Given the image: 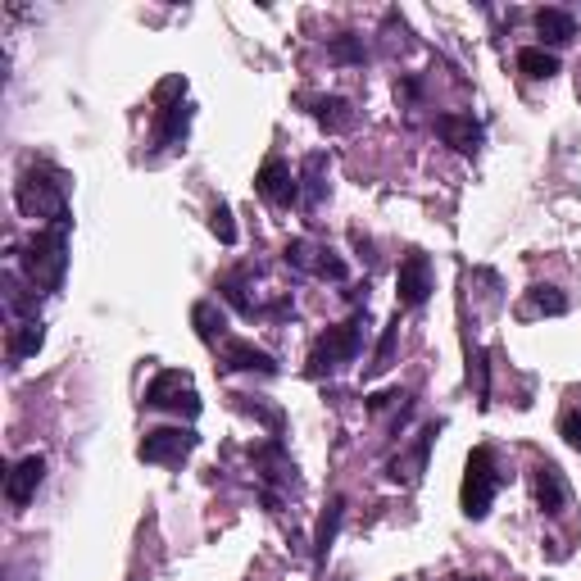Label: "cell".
<instances>
[{
    "label": "cell",
    "mask_w": 581,
    "mask_h": 581,
    "mask_svg": "<svg viewBox=\"0 0 581 581\" xmlns=\"http://www.w3.org/2000/svg\"><path fill=\"white\" fill-rule=\"evenodd\" d=\"M69 223L73 218H60V223H50L46 232H37L23 246V268H28V277L41 291H60L64 286V268H69Z\"/></svg>",
    "instance_id": "1"
},
{
    "label": "cell",
    "mask_w": 581,
    "mask_h": 581,
    "mask_svg": "<svg viewBox=\"0 0 581 581\" xmlns=\"http://www.w3.org/2000/svg\"><path fill=\"white\" fill-rule=\"evenodd\" d=\"M19 209L28 218H50V223H60V218H73L69 214V200H64V178L60 173H46V168H28L19 178Z\"/></svg>",
    "instance_id": "2"
},
{
    "label": "cell",
    "mask_w": 581,
    "mask_h": 581,
    "mask_svg": "<svg viewBox=\"0 0 581 581\" xmlns=\"http://www.w3.org/2000/svg\"><path fill=\"white\" fill-rule=\"evenodd\" d=\"M495 486H500V468H495V454L486 445H477L468 454V473H463V513L468 518H486L495 500Z\"/></svg>",
    "instance_id": "3"
},
{
    "label": "cell",
    "mask_w": 581,
    "mask_h": 581,
    "mask_svg": "<svg viewBox=\"0 0 581 581\" xmlns=\"http://www.w3.org/2000/svg\"><path fill=\"white\" fill-rule=\"evenodd\" d=\"M359 336H364V314L345 318L341 327H327V336H318L314 355H309V373H332V368L350 364L359 355Z\"/></svg>",
    "instance_id": "4"
},
{
    "label": "cell",
    "mask_w": 581,
    "mask_h": 581,
    "mask_svg": "<svg viewBox=\"0 0 581 581\" xmlns=\"http://www.w3.org/2000/svg\"><path fill=\"white\" fill-rule=\"evenodd\" d=\"M146 404L150 409H173V414H187V418L200 414V395L191 386V373H182V368H164L146 386Z\"/></svg>",
    "instance_id": "5"
},
{
    "label": "cell",
    "mask_w": 581,
    "mask_h": 581,
    "mask_svg": "<svg viewBox=\"0 0 581 581\" xmlns=\"http://www.w3.org/2000/svg\"><path fill=\"white\" fill-rule=\"evenodd\" d=\"M196 445H200V436L191 427H155V432H146L137 454L146 463H182Z\"/></svg>",
    "instance_id": "6"
},
{
    "label": "cell",
    "mask_w": 581,
    "mask_h": 581,
    "mask_svg": "<svg viewBox=\"0 0 581 581\" xmlns=\"http://www.w3.org/2000/svg\"><path fill=\"white\" fill-rule=\"evenodd\" d=\"M395 296H400L404 309H418L432 296V259H427L423 250H409V255H404L400 273H395Z\"/></svg>",
    "instance_id": "7"
},
{
    "label": "cell",
    "mask_w": 581,
    "mask_h": 581,
    "mask_svg": "<svg viewBox=\"0 0 581 581\" xmlns=\"http://www.w3.org/2000/svg\"><path fill=\"white\" fill-rule=\"evenodd\" d=\"M182 91H187L182 78H168L164 87H159V105H164V119H159V146H178L191 128V105L187 100H173V96H182Z\"/></svg>",
    "instance_id": "8"
},
{
    "label": "cell",
    "mask_w": 581,
    "mask_h": 581,
    "mask_svg": "<svg viewBox=\"0 0 581 581\" xmlns=\"http://www.w3.org/2000/svg\"><path fill=\"white\" fill-rule=\"evenodd\" d=\"M259 196L268 200V205H300V178H291V168L282 164V159H268L264 168H259V178H255Z\"/></svg>",
    "instance_id": "9"
},
{
    "label": "cell",
    "mask_w": 581,
    "mask_h": 581,
    "mask_svg": "<svg viewBox=\"0 0 581 581\" xmlns=\"http://www.w3.org/2000/svg\"><path fill=\"white\" fill-rule=\"evenodd\" d=\"M41 477H46V459H41V454L19 459V463H14V473H10V482H5V500H10L14 509H23V504L37 495Z\"/></svg>",
    "instance_id": "10"
},
{
    "label": "cell",
    "mask_w": 581,
    "mask_h": 581,
    "mask_svg": "<svg viewBox=\"0 0 581 581\" xmlns=\"http://www.w3.org/2000/svg\"><path fill=\"white\" fill-rule=\"evenodd\" d=\"M436 132H441V141L454 146L459 155H477V146H482V128H477L468 114H436Z\"/></svg>",
    "instance_id": "11"
},
{
    "label": "cell",
    "mask_w": 581,
    "mask_h": 581,
    "mask_svg": "<svg viewBox=\"0 0 581 581\" xmlns=\"http://www.w3.org/2000/svg\"><path fill=\"white\" fill-rule=\"evenodd\" d=\"M536 500H541V513H550V518L568 513V482H563V473L554 463L536 468Z\"/></svg>",
    "instance_id": "12"
},
{
    "label": "cell",
    "mask_w": 581,
    "mask_h": 581,
    "mask_svg": "<svg viewBox=\"0 0 581 581\" xmlns=\"http://www.w3.org/2000/svg\"><path fill=\"white\" fill-rule=\"evenodd\" d=\"M223 359H227V368H237V373H264V377L277 373V359L268 355V350H259V345H246V341H227Z\"/></svg>",
    "instance_id": "13"
},
{
    "label": "cell",
    "mask_w": 581,
    "mask_h": 581,
    "mask_svg": "<svg viewBox=\"0 0 581 581\" xmlns=\"http://www.w3.org/2000/svg\"><path fill=\"white\" fill-rule=\"evenodd\" d=\"M314 119L323 123L327 132H350L355 128V109H350V100L327 96V100H314Z\"/></svg>",
    "instance_id": "14"
},
{
    "label": "cell",
    "mask_w": 581,
    "mask_h": 581,
    "mask_svg": "<svg viewBox=\"0 0 581 581\" xmlns=\"http://www.w3.org/2000/svg\"><path fill=\"white\" fill-rule=\"evenodd\" d=\"M536 32H541L550 46H563V41L577 37V19L568 10H541L536 14Z\"/></svg>",
    "instance_id": "15"
},
{
    "label": "cell",
    "mask_w": 581,
    "mask_h": 581,
    "mask_svg": "<svg viewBox=\"0 0 581 581\" xmlns=\"http://www.w3.org/2000/svg\"><path fill=\"white\" fill-rule=\"evenodd\" d=\"M46 345V327H41V318H28V323H19L14 327V336H10V355L14 359H32Z\"/></svg>",
    "instance_id": "16"
},
{
    "label": "cell",
    "mask_w": 581,
    "mask_h": 581,
    "mask_svg": "<svg viewBox=\"0 0 581 581\" xmlns=\"http://www.w3.org/2000/svg\"><path fill=\"white\" fill-rule=\"evenodd\" d=\"M341 518H345V500H332V504H327V513H323V522H318V541H314V559L318 563H327V550H332V541H336Z\"/></svg>",
    "instance_id": "17"
},
{
    "label": "cell",
    "mask_w": 581,
    "mask_h": 581,
    "mask_svg": "<svg viewBox=\"0 0 581 581\" xmlns=\"http://www.w3.org/2000/svg\"><path fill=\"white\" fill-rule=\"evenodd\" d=\"M518 69L527 73V78H554V73H559V60H554L545 46H527V50H518Z\"/></svg>",
    "instance_id": "18"
},
{
    "label": "cell",
    "mask_w": 581,
    "mask_h": 581,
    "mask_svg": "<svg viewBox=\"0 0 581 581\" xmlns=\"http://www.w3.org/2000/svg\"><path fill=\"white\" fill-rule=\"evenodd\" d=\"M191 318H196V327H200V341H205V345H218V341H223V314H218V309L214 305H209V300H200V305L196 309H191Z\"/></svg>",
    "instance_id": "19"
},
{
    "label": "cell",
    "mask_w": 581,
    "mask_h": 581,
    "mask_svg": "<svg viewBox=\"0 0 581 581\" xmlns=\"http://www.w3.org/2000/svg\"><path fill=\"white\" fill-rule=\"evenodd\" d=\"M323 168H327V155H309L305 159V191H300V205L314 209L318 196H323Z\"/></svg>",
    "instance_id": "20"
},
{
    "label": "cell",
    "mask_w": 581,
    "mask_h": 581,
    "mask_svg": "<svg viewBox=\"0 0 581 581\" xmlns=\"http://www.w3.org/2000/svg\"><path fill=\"white\" fill-rule=\"evenodd\" d=\"M532 309H536V314L559 318V314H568V300H563L554 286H532Z\"/></svg>",
    "instance_id": "21"
},
{
    "label": "cell",
    "mask_w": 581,
    "mask_h": 581,
    "mask_svg": "<svg viewBox=\"0 0 581 581\" xmlns=\"http://www.w3.org/2000/svg\"><path fill=\"white\" fill-rule=\"evenodd\" d=\"M314 255H323V250H314L309 241H291V246H286V264L300 268V273H318V259Z\"/></svg>",
    "instance_id": "22"
},
{
    "label": "cell",
    "mask_w": 581,
    "mask_h": 581,
    "mask_svg": "<svg viewBox=\"0 0 581 581\" xmlns=\"http://www.w3.org/2000/svg\"><path fill=\"white\" fill-rule=\"evenodd\" d=\"M218 291H223V300H227V305H232V309H237V314H255V300H250L246 296V286H241V277H227V282L223 286H218Z\"/></svg>",
    "instance_id": "23"
},
{
    "label": "cell",
    "mask_w": 581,
    "mask_h": 581,
    "mask_svg": "<svg viewBox=\"0 0 581 581\" xmlns=\"http://www.w3.org/2000/svg\"><path fill=\"white\" fill-rule=\"evenodd\" d=\"M395 336H400V314L386 323V332H382V345H377V359H373V373H386L391 368V355H395Z\"/></svg>",
    "instance_id": "24"
},
{
    "label": "cell",
    "mask_w": 581,
    "mask_h": 581,
    "mask_svg": "<svg viewBox=\"0 0 581 581\" xmlns=\"http://www.w3.org/2000/svg\"><path fill=\"white\" fill-rule=\"evenodd\" d=\"M209 227H214V237L223 241V246H237V223H232V209L218 205L214 214H209Z\"/></svg>",
    "instance_id": "25"
},
{
    "label": "cell",
    "mask_w": 581,
    "mask_h": 581,
    "mask_svg": "<svg viewBox=\"0 0 581 581\" xmlns=\"http://www.w3.org/2000/svg\"><path fill=\"white\" fill-rule=\"evenodd\" d=\"M332 60H341V64H359V60H364V46H359L355 37H336V41H332Z\"/></svg>",
    "instance_id": "26"
},
{
    "label": "cell",
    "mask_w": 581,
    "mask_h": 581,
    "mask_svg": "<svg viewBox=\"0 0 581 581\" xmlns=\"http://www.w3.org/2000/svg\"><path fill=\"white\" fill-rule=\"evenodd\" d=\"M559 436L572 445V450H581V409H568V414L559 418Z\"/></svg>",
    "instance_id": "27"
},
{
    "label": "cell",
    "mask_w": 581,
    "mask_h": 581,
    "mask_svg": "<svg viewBox=\"0 0 581 581\" xmlns=\"http://www.w3.org/2000/svg\"><path fill=\"white\" fill-rule=\"evenodd\" d=\"M318 277H332V282H345V264L341 259H332L323 250V255H318Z\"/></svg>",
    "instance_id": "28"
},
{
    "label": "cell",
    "mask_w": 581,
    "mask_h": 581,
    "mask_svg": "<svg viewBox=\"0 0 581 581\" xmlns=\"http://www.w3.org/2000/svg\"><path fill=\"white\" fill-rule=\"evenodd\" d=\"M468 377H477V400L486 404V355H482V350H477L473 364H468Z\"/></svg>",
    "instance_id": "29"
},
{
    "label": "cell",
    "mask_w": 581,
    "mask_h": 581,
    "mask_svg": "<svg viewBox=\"0 0 581 581\" xmlns=\"http://www.w3.org/2000/svg\"><path fill=\"white\" fill-rule=\"evenodd\" d=\"M5 286H10V309H19V314H28V309H32V314H37V300H32V296H23L14 277H10V282H5Z\"/></svg>",
    "instance_id": "30"
},
{
    "label": "cell",
    "mask_w": 581,
    "mask_h": 581,
    "mask_svg": "<svg viewBox=\"0 0 581 581\" xmlns=\"http://www.w3.org/2000/svg\"><path fill=\"white\" fill-rule=\"evenodd\" d=\"M459 581H482V577H459Z\"/></svg>",
    "instance_id": "31"
}]
</instances>
